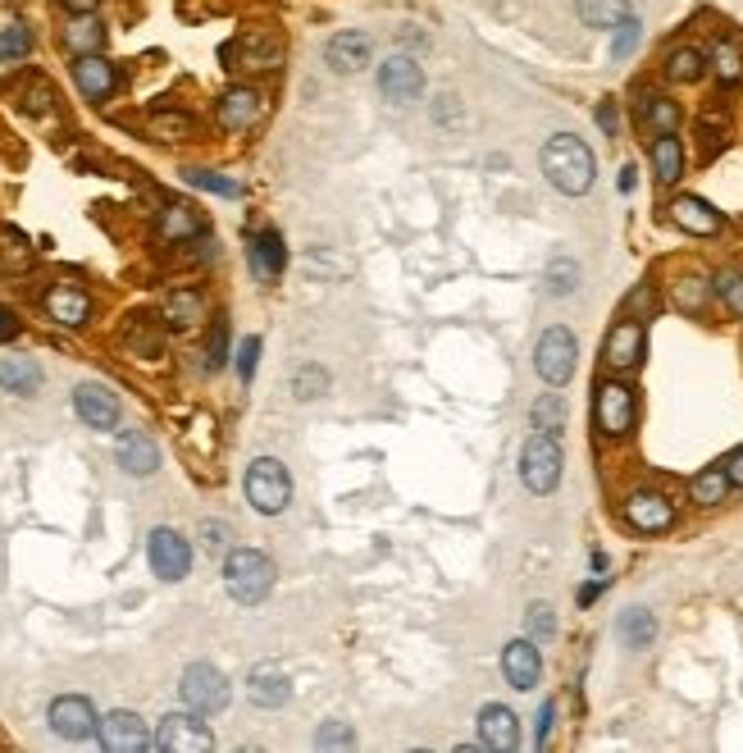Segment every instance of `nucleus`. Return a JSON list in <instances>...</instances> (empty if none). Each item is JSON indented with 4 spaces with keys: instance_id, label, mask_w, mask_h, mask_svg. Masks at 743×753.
<instances>
[{
    "instance_id": "obj_16",
    "label": "nucleus",
    "mask_w": 743,
    "mask_h": 753,
    "mask_svg": "<svg viewBox=\"0 0 743 753\" xmlns=\"http://www.w3.org/2000/svg\"><path fill=\"white\" fill-rule=\"evenodd\" d=\"M101 744L110 753H142V749H151V735L137 712H110L101 721Z\"/></svg>"
},
{
    "instance_id": "obj_53",
    "label": "nucleus",
    "mask_w": 743,
    "mask_h": 753,
    "mask_svg": "<svg viewBox=\"0 0 743 753\" xmlns=\"http://www.w3.org/2000/svg\"><path fill=\"white\" fill-rule=\"evenodd\" d=\"M552 717H556V708L543 704V712H539V744H547V735H552Z\"/></svg>"
},
{
    "instance_id": "obj_34",
    "label": "nucleus",
    "mask_w": 743,
    "mask_h": 753,
    "mask_svg": "<svg viewBox=\"0 0 743 753\" xmlns=\"http://www.w3.org/2000/svg\"><path fill=\"white\" fill-rule=\"evenodd\" d=\"M725 494H730V475H725V466H707L702 475H694V502L717 507V502H725Z\"/></svg>"
},
{
    "instance_id": "obj_56",
    "label": "nucleus",
    "mask_w": 743,
    "mask_h": 753,
    "mask_svg": "<svg viewBox=\"0 0 743 753\" xmlns=\"http://www.w3.org/2000/svg\"><path fill=\"white\" fill-rule=\"evenodd\" d=\"M10 334H14V315L0 311V339H10Z\"/></svg>"
},
{
    "instance_id": "obj_42",
    "label": "nucleus",
    "mask_w": 743,
    "mask_h": 753,
    "mask_svg": "<svg viewBox=\"0 0 743 753\" xmlns=\"http://www.w3.org/2000/svg\"><path fill=\"white\" fill-rule=\"evenodd\" d=\"M639 37H643V23L630 14V19H621V23H616V37H611V55L616 59H625L634 46H639Z\"/></svg>"
},
{
    "instance_id": "obj_17",
    "label": "nucleus",
    "mask_w": 743,
    "mask_h": 753,
    "mask_svg": "<svg viewBox=\"0 0 743 753\" xmlns=\"http://www.w3.org/2000/svg\"><path fill=\"white\" fill-rule=\"evenodd\" d=\"M114 457H119V466L129 470V475H156L160 470V447L151 443L142 430H123L119 434V443H114Z\"/></svg>"
},
{
    "instance_id": "obj_54",
    "label": "nucleus",
    "mask_w": 743,
    "mask_h": 753,
    "mask_svg": "<svg viewBox=\"0 0 743 753\" xmlns=\"http://www.w3.org/2000/svg\"><path fill=\"white\" fill-rule=\"evenodd\" d=\"M602 589H607V576H598L594 585H584V589H579V602H584V608H588V602H594V598H598Z\"/></svg>"
},
{
    "instance_id": "obj_10",
    "label": "nucleus",
    "mask_w": 743,
    "mask_h": 753,
    "mask_svg": "<svg viewBox=\"0 0 743 753\" xmlns=\"http://www.w3.org/2000/svg\"><path fill=\"white\" fill-rule=\"evenodd\" d=\"M379 92H384L392 106H411V101H420V92H424V69L415 65L411 55H392L388 65H379Z\"/></svg>"
},
{
    "instance_id": "obj_43",
    "label": "nucleus",
    "mask_w": 743,
    "mask_h": 753,
    "mask_svg": "<svg viewBox=\"0 0 743 753\" xmlns=\"http://www.w3.org/2000/svg\"><path fill=\"white\" fill-rule=\"evenodd\" d=\"M188 184H192V188H206V192H220V197H242V188L233 184V178L206 174V169H188Z\"/></svg>"
},
{
    "instance_id": "obj_22",
    "label": "nucleus",
    "mask_w": 743,
    "mask_h": 753,
    "mask_svg": "<svg viewBox=\"0 0 743 753\" xmlns=\"http://www.w3.org/2000/svg\"><path fill=\"white\" fill-rule=\"evenodd\" d=\"M670 220L685 229V233H694V237H711V233L721 229V215L702 197H675L670 201Z\"/></svg>"
},
{
    "instance_id": "obj_30",
    "label": "nucleus",
    "mask_w": 743,
    "mask_h": 753,
    "mask_svg": "<svg viewBox=\"0 0 743 753\" xmlns=\"http://www.w3.org/2000/svg\"><path fill=\"white\" fill-rule=\"evenodd\" d=\"M639 119H643V129H653L657 133H675L679 129V106L670 97H643L639 101Z\"/></svg>"
},
{
    "instance_id": "obj_12",
    "label": "nucleus",
    "mask_w": 743,
    "mask_h": 753,
    "mask_svg": "<svg viewBox=\"0 0 743 753\" xmlns=\"http://www.w3.org/2000/svg\"><path fill=\"white\" fill-rule=\"evenodd\" d=\"M625 521H630L634 530H643V534H662V530L675 525V507H670L666 494L639 489V494L625 498Z\"/></svg>"
},
{
    "instance_id": "obj_8",
    "label": "nucleus",
    "mask_w": 743,
    "mask_h": 753,
    "mask_svg": "<svg viewBox=\"0 0 743 753\" xmlns=\"http://www.w3.org/2000/svg\"><path fill=\"white\" fill-rule=\"evenodd\" d=\"M146 557H151V571H156L160 580H182V576L192 571V549H188V539H182L178 530H169V525L151 530Z\"/></svg>"
},
{
    "instance_id": "obj_33",
    "label": "nucleus",
    "mask_w": 743,
    "mask_h": 753,
    "mask_svg": "<svg viewBox=\"0 0 743 753\" xmlns=\"http://www.w3.org/2000/svg\"><path fill=\"white\" fill-rule=\"evenodd\" d=\"M579 19L588 27H616L630 19V0H579Z\"/></svg>"
},
{
    "instance_id": "obj_19",
    "label": "nucleus",
    "mask_w": 743,
    "mask_h": 753,
    "mask_svg": "<svg viewBox=\"0 0 743 753\" xmlns=\"http://www.w3.org/2000/svg\"><path fill=\"white\" fill-rule=\"evenodd\" d=\"M246 699L256 708H284L292 699V685L284 676V667H274V662H260V667L246 676Z\"/></svg>"
},
{
    "instance_id": "obj_28",
    "label": "nucleus",
    "mask_w": 743,
    "mask_h": 753,
    "mask_svg": "<svg viewBox=\"0 0 743 753\" xmlns=\"http://www.w3.org/2000/svg\"><path fill=\"white\" fill-rule=\"evenodd\" d=\"M653 169H657L662 184H679V174H685V146H679L675 133L653 137Z\"/></svg>"
},
{
    "instance_id": "obj_25",
    "label": "nucleus",
    "mask_w": 743,
    "mask_h": 753,
    "mask_svg": "<svg viewBox=\"0 0 743 753\" xmlns=\"http://www.w3.org/2000/svg\"><path fill=\"white\" fill-rule=\"evenodd\" d=\"M0 388H5V394H19V398H33L42 388V366L27 356H5L0 361Z\"/></svg>"
},
{
    "instance_id": "obj_14",
    "label": "nucleus",
    "mask_w": 743,
    "mask_h": 753,
    "mask_svg": "<svg viewBox=\"0 0 743 753\" xmlns=\"http://www.w3.org/2000/svg\"><path fill=\"white\" fill-rule=\"evenodd\" d=\"M479 744L484 749H498V753H511L520 744V721L507 704H484L479 708Z\"/></svg>"
},
{
    "instance_id": "obj_36",
    "label": "nucleus",
    "mask_w": 743,
    "mask_h": 753,
    "mask_svg": "<svg viewBox=\"0 0 743 753\" xmlns=\"http://www.w3.org/2000/svg\"><path fill=\"white\" fill-rule=\"evenodd\" d=\"M534 430L539 434H562L566 430V402H562V394H547V398L534 402Z\"/></svg>"
},
{
    "instance_id": "obj_49",
    "label": "nucleus",
    "mask_w": 743,
    "mask_h": 753,
    "mask_svg": "<svg viewBox=\"0 0 743 753\" xmlns=\"http://www.w3.org/2000/svg\"><path fill=\"white\" fill-rule=\"evenodd\" d=\"M702 297H707V284L702 279H685V284H679V307H685V311H698Z\"/></svg>"
},
{
    "instance_id": "obj_32",
    "label": "nucleus",
    "mask_w": 743,
    "mask_h": 753,
    "mask_svg": "<svg viewBox=\"0 0 743 753\" xmlns=\"http://www.w3.org/2000/svg\"><path fill=\"white\" fill-rule=\"evenodd\" d=\"M201 311H206V301H201V292H192V288L169 292V301H165V320H169L174 329H192V324L201 320Z\"/></svg>"
},
{
    "instance_id": "obj_13",
    "label": "nucleus",
    "mask_w": 743,
    "mask_h": 753,
    "mask_svg": "<svg viewBox=\"0 0 743 753\" xmlns=\"http://www.w3.org/2000/svg\"><path fill=\"white\" fill-rule=\"evenodd\" d=\"M643 347H647V339H643V324L639 320H621L607 334V343H602V356H607V366L611 370H634L639 361H643Z\"/></svg>"
},
{
    "instance_id": "obj_55",
    "label": "nucleus",
    "mask_w": 743,
    "mask_h": 753,
    "mask_svg": "<svg viewBox=\"0 0 743 753\" xmlns=\"http://www.w3.org/2000/svg\"><path fill=\"white\" fill-rule=\"evenodd\" d=\"M59 5L74 10V14H91V10H97V0H59Z\"/></svg>"
},
{
    "instance_id": "obj_11",
    "label": "nucleus",
    "mask_w": 743,
    "mask_h": 753,
    "mask_svg": "<svg viewBox=\"0 0 743 753\" xmlns=\"http://www.w3.org/2000/svg\"><path fill=\"white\" fill-rule=\"evenodd\" d=\"M97 727H101V721H97V708H91V699H82V695H59V699L51 704V731H55V735H65V740H87Z\"/></svg>"
},
{
    "instance_id": "obj_15",
    "label": "nucleus",
    "mask_w": 743,
    "mask_h": 753,
    "mask_svg": "<svg viewBox=\"0 0 743 753\" xmlns=\"http://www.w3.org/2000/svg\"><path fill=\"white\" fill-rule=\"evenodd\" d=\"M74 411L82 416L87 430H114L119 425V398L101 384H82L74 394Z\"/></svg>"
},
{
    "instance_id": "obj_52",
    "label": "nucleus",
    "mask_w": 743,
    "mask_h": 753,
    "mask_svg": "<svg viewBox=\"0 0 743 753\" xmlns=\"http://www.w3.org/2000/svg\"><path fill=\"white\" fill-rule=\"evenodd\" d=\"M725 475H730V485H734V489H743V447H739L734 457L725 462Z\"/></svg>"
},
{
    "instance_id": "obj_29",
    "label": "nucleus",
    "mask_w": 743,
    "mask_h": 753,
    "mask_svg": "<svg viewBox=\"0 0 743 753\" xmlns=\"http://www.w3.org/2000/svg\"><path fill=\"white\" fill-rule=\"evenodd\" d=\"M616 630H621L625 649H647L657 640V617L647 608H630V612H621V625H616Z\"/></svg>"
},
{
    "instance_id": "obj_1",
    "label": "nucleus",
    "mask_w": 743,
    "mask_h": 753,
    "mask_svg": "<svg viewBox=\"0 0 743 753\" xmlns=\"http://www.w3.org/2000/svg\"><path fill=\"white\" fill-rule=\"evenodd\" d=\"M543 174H547V184L556 192H566V197H584L588 188H594V151H588L579 137L570 133H556L543 142Z\"/></svg>"
},
{
    "instance_id": "obj_45",
    "label": "nucleus",
    "mask_w": 743,
    "mask_h": 753,
    "mask_svg": "<svg viewBox=\"0 0 743 753\" xmlns=\"http://www.w3.org/2000/svg\"><path fill=\"white\" fill-rule=\"evenodd\" d=\"M151 133L165 137V142H182V137L192 133V124H188L182 114H156V124H151Z\"/></svg>"
},
{
    "instance_id": "obj_6",
    "label": "nucleus",
    "mask_w": 743,
    "mask_h": 753,
    "mask_svg": "<svg viewBox=\"0 0 743 753\" xmlns=\"http://www.w3.org/2000/svg\"><path fill=\"white\" fill-rule=\"evenodd\" d=\"M151 749H165V753H206L214 749V735L206 731V721H197V712H169L160 717V731L151 735Z\"/></svg>"
},
{
    "instance_id": "obj_7",
    "label": "nucleus",
    "mask_w": 743,
    "mask_h": 753,
    "mask_svg": "<svg viewBox=\"0 0 743 753\" xmlns=\"http://www.w3.org/2000/svg\"><path fill=\"white\" fill-rule=\"evenodd\" d=\"M534 370H539L552 388H562V384L575 375V334H570V329L552 324L547 334L539 339V347H534Z\"/></svg>"
},
{
    "instance_id": "obj_23",
    "label": "nucleus",
    "mask_w": 743,
    "mask_h": 753,
    "mask_svg": "<svg viewBox=\"0 0 743 753\" xmlns=\"http://www.w3.org/2000/svg\"><path fill=\"white\" fill-rule=\"evenodd\" d=\"M46 311H51V320H59L65 329H78V324H87V315H91V301H87L82 288L59 284V288L46 292Z\"/></svg>"
},
{
    "instance_id": "obj_27",
    "label": "nucleus",
    "mask_w": 743,
    "mask_h": 753,
    "mask_svg": "<svg viewBox=\"0 0 743 753\" xmlns=\"http://www.w3.org/2000/svg\"><path fill=\"white\" fill-rule=\"evenodd\" d=\"M65 46H69L74 55H101V46H106V23L91 19V14H78V19L65 27Z\"/></svg>"
},
{
    "instance_id": "obj_9",
    "label": "nucleus",
    "mask_w": 743,
    "mask_h": 753,
    "mask_svg": "<svg viewBox=\"0 0 743 753\" xmlns=\"http://www.w3.org/2000/svg\"><path fill=\"white\" fill-rule=\"evenodd\" d=\"M598 430L621 439L634 430V394L621 379H602L598 384Z\"/></svg>"
},
{
    "instance_id": "obj_24",
    "label": "nucleus",
    "mask_w": 743,
    "mask_h": 753,
    "mask_svg": "<svg viewBox=\"0 0 743 753\" xmlns=\"http://www.w3.org/2000/svg\"><path fill=\"white\" fill-rule=\"evenodd\" d=\"M256 119H260V92H252V87H233V92H224V101H220V124L229 133L252 129Z\"/></svg>"
},
{
    "instance_id": "obj_47",
    "label": "nucleus",
    "mask_w": 743,
    "mask_h": 753,
    "mask_svg": "<svg viewBox=\"0 0 743 753\" xmlns=\"http://www.w3.org/2000/svg\"><path fill=\"white\" fill-rule=\"evenodd\" d=\"M206 352H210V356H206L210 366H224V356H229V320H224V315L210 324V347H206Z\"/></svg>"
},
{
    "instance_id": "obj_44",
    "label": "nucleus",
    "mask_w": 743,
    "mask_h": 753,
    "mask_svg": "<svg viewBox=\"0 0 743 753\" xmlns=\"http://www.w3.org/2000/svg\"><path fill=\"white\" fill-rule=\"evenodd\" d=\"M524 630H530V635H534V644L552 640L556 621H552V608H547V602H534V608H530V617H524Z\"/></svg>"
},
{
    "instance_id": "obj_35",
    "label": "nucleus",
    "mask_w": 743,
    "mask_h": 753,
    "mask_svg": "<svg viewBox=\"0 0 743 753\" xmlns=\"http://www.w3.org/2000/svg\"><path fill=\"white\" fill-rule=\"evenodd\" d=\"M702 69H707V59H702V51H694V46H679V51H670V59H666V78H670V82H698Z\"/></svg>"
},
{
    "instance_id": "obj_18",
    "label": "nucleus",
    "mask_w": 743,
    "mask_h": 753,
    "mask_svg": "<svg viewBox=\"0 0 743 753\" xmlns=\"http://www.w3.org/2000/svg\"><path fill=\"white\" fill-rule=\"evenodd\" d=\"M502 672H507L511 689H534V685H539V672H543L539 644H534V640H511V644L502 649Z\"/></svg>"
},
{
    "instance_id": "obj_40",
    "label": "nucleus",
    "mask_w": 743,
    "mask_h": 753,
    "mask_svg": "<svg viewBox=\"0 0 743 753\" xmlns=\"http://www.w3.org/2000/svg\"><path fill=\"white\" fill-rule=\"evenodd\" d=\"M27 51H33V33H27L23 23L0 27V59H23Z\"/></svg>"
},
{
    "instance_id": "obj_39",
    "label": "nucleus",
    "mask_w": 743,
    "mask_h": 753,
    "mask_svg": "<svg viewBox=\"0 0 743 753\" xmlns=\"http://www.w3.org/2000/svg\"><path fill=\"white\" fill-rule=\"evenodd\" d=\"M711 288H717V297L725 301V307H730L734 315H743V269H721L717 284H711Z\"/></svg>"
},
{
    "instance_id": "obj_38",
    "label": "nucleus",
    "mask_w": 743,
    "mask_h": 753,
    "mask_svg": "<svg viewBox=\"0 0 743 753\" xmlns=\"http://www.w3.org/2000/svg\"><path fill=\"white\" fill-rule=\"evenodd\" d=\"M575 279H579V265H575L570 256H556V261L547 265V292H552V297L575 292Z\"/></svg>"
},
{
    "instance_id": "obj_20",
    "label": "nucleus",
    "mask_w": 743,
    "mask_h": 753,
    "mask_svg": "<svg viewBox=\"0 0 743 753\" xmlns=\"http://www.w3.org/2000/svg\"><path fill=\"white\" fill-rule=\"evenodd\" d=\"M324 59L333 65V74H361L369 59H375V42H369L365 33H337L324 51Z\"/></svg>"
},
{
    "instance_id": "obj_26",
    "label": "nucleus",
    "mask_w": 743,
    "mask_h": 753,
    "mask_svg": "<svg viewBox=\"0 0 743 753\" xmlns=\"http://www.w3.org/2000/svg\"><path fill=\"white\" fill-rule=\"evenodd\" d=\"M284 265H288V247H284V237H278L274 229L256 233L252 237V269L260 279H278L284 275Z\"/></svg>"
},
{
    "instance_id": "obj_48",
    "label": "nucleus",
    "mask_w": 743,
    "mask_h": 753,
    "mask_svg": "<svg viewBox=\"0 0 743 753\" xmlns=\"http://www.w3.org/2000/svg\"><path fill=\"white\" fill-rule=\"evenodd\" d=\"M256 361H260V339H246L242 352H237V375L252 379V375H256Z\"/></svg>"
},
{
    "instance_id": "obj_31",
    "label": "nucleus",
    "mask_w": 743,
    "mask_h": 753,
    "mask_svg": "<svg viewBox=\"0 0 743 753\" xmlns=\"http://www.w3.org/2000/svg\"><path fill=\"white\" fill-rule=\"evenodd\" d=\"M201 233V215L192 206H182V201H174L165 215H160V237H169V243H182V237H197Z\"/></svg>"
},
{
    "instance_id": "obj_51",
    "label": "nucleus",
    "mask_w": 743,
    "mask_h": 753,
    "mask_svg": "<svg viewBox=\"0 0 743 753\" xmlns=\"http://www.w3.org/2000/svg\"><path fill=\"white\" fill-rule=\"evenodd\" d=\"M598 124H602V133H607V137H616V129H621V119H616V101H611V97L598 106Z\"/></svg>"
},
{
    "instance_id": "obj_37",
    "label": "nucleus",
    "mask_w": 743,
    "mask_h": 753,
    "mask_svg": "<svg viewBox=\"0 0 743 753\" xmlns=\"http://www.w3.org/2000/svg\"><path fill=\"white\" fill-rule=\"evenodd\" d=\"M711 69H717V78L725 87H734L743 78V51L734 42H717V51H711Z\"/></svg>"
},
{
    "instance_id": "obj_21",
    "label": "nucleus",
    "mask_w": 743,
    "mask_h": 753,
    "mask_svg": "<svg viewBox=\"0 0 743 753\" xmlns=\"http://www.w3.org/2000/svg\"><path fill=\"white\" fill-rule=\"evenodd\" d=\"M74 82L87 101H106L114 92V65L101 55H78L74 59Z\"/></svg>"
},
{
    "instance_id": "obj_2",
    "label": "nucleus",
    "mask_w": 743,
    "mask_h": 753,
    "mask_svg": "<svg viewBox=\"0 0 743 753\" xmlns=\"http://www.w3.org/2000/svg\"><path fill=\"white\" fill-rule=\"evenodd\" d=\"M224 585L242 608H256V602H265L274 589V562L256 549H233L224 562Z\"/></svg>"
},
{
    "instance_id": "obj_3",
    "label": "nucleus",
    "mask_w": 743,
    "mask_h": 753,
    "mask_svg": "<svg viewBox=\"0 0 743 753\" xmlns=\"http://www.w3.org/2000/svg\"><path fill=\"white\" fill-rule=\"evenodd\" d=\"M246 502H252L260 517H278L292 502V475L284 462L274 457H256L246 466Z\"/></svg>"
},
{
    "instance_id": "obj_5",
    "label": "nucleus",
    "mask_w": 743,
    "mask_h": 753,
    "mask_svg": "<svg viewBox=\"0 0 743 753\" xmlns=\"http://www.w3.org/2000/svg\"><path fill=\"white\" fill-rule=\"evenodd\" d=\"M178 695H182V704H188L197 717H214V712H224V708H229L233 689H229L224 672H214L210 662H192V667L182 672Z\"/></svg>"
},
{
    "instance_id": "obj_50",
    "label": "nucleus",
    "mask_w": 743,
    "mask_h": 753,
    "mask_svg": "<svg viewBox=\"0 0 743 753\" xmlns=\"http://www.w3.org/2000/svg\"><path fill=\"white\" fill-rule=\"evenodd\" d=\"M201 539H206V549H210V553H220V549L229 544V525L206 521V525H201Z\"/></svg>"
},
{
    "instance_id": "obj_4",
    "label": "nucleus",
    "mask_w": 743,
    "mask_h": 753,
    "mask_svg": "<svg viewBox=\"0 0 743 753\" xmlns=\"http://www.w3.org/2000/svg\"><path fill=\"white\" fill-rule=\"evenodd\" d=\"M562 443H556V434H530V443L520 447V479L530 494H552L556 485H562Z\"/></svg>"
},
{
    "instance_id": "obj_46",
    "label": "nucleus",
    "mask_w": 743,
    "mask_h": 753,
    "mask_svg": "<svg viewBox=\"0 0 743 753\" xmlns=\"http://www.w3.org/2000/svg\"><path fill=\"white\" fill-rule=\"evenodd\" d=\"M315 744H320V749H352V744H356V735H352L347 721H329V727L315 735Z\"/></svg>"
},
{
    "instance_id": "obj_41",
    "label": "nucleus",
    "mask_w": 743,
    "mask_h": 753,
    "mask_svg": "<svg viewBox=\"0 0 743 753\" xmlns=\"http://www.w3.org/2000/svg\"><path fill=\"white\" fill-rule=\"evenodd\" d=\"M324 388H329V370L324 366H301L297 379H292V394L297 398H320Z\"/></svg>"
}]
</instances>
